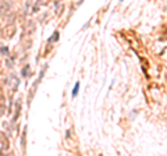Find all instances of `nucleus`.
I'll use <instances>...</instances> for the list:
<instances>
[{
    "label": "nucleus",
    "mask_w": 167,
    "mask_h": 156,
    "mask_svg": "<svg viewBox=\"0 0 167 156\" xmlns=\"http://www.w3.org/2000/svg\"><path fill=\"white\" fill-rule=\"evenodd\" d=\"M14 33H15V25H14V24H8V25L4 28V35H3V36L7 39H10L14 36Z\"/></svg>",
    "instance_id": "nucleus-1"
},
{
    "label": "nucleus",
    "mask_w": 167,
    "mask_h": 156,
    "mask_svg": "<svg viewBox=\"0 0 167 156\" xmlns=\"http://www.w3.org/2000/svg\"><path fill=\"white\" fill-rule=\"evenodd\" d=\"M8 149V139L4 133H0V152Z\"/></svg>",
    "instance_id": "nucleus-2"
},
{
    "label": "nucleus",
    "mask_w": 167,
    "mask_h": 156,
    "mask_svg": "<svg viewBox=\"0 0 167 156\" xmlns=\"http://www.w3.org/2000/svg\"><path fill=\"white\" fill-rule=\"evenodd\" d=\"M18 78L17 77H11L10 79H8V84H10V88H11V91H15L17 89V86H18Z\"/></svg>",
    "instance_id": "nucleus-3"
},
{
    "label": "nucleus",
    "mask_w": 167,
    "mask_h": 156,
    "mask_svg": "<svg viewBox=\"0 0 167 156\" xmlns=\"http://www.w3.org/2000/svg\"><path fill=\"white\" fill-rule=\"evenodd\" d=\"M7 10H8V6H6V3L0 4V16H6V14H7Z\"/></svg>",
    "instance_id": "nucleus-4"
},
{
    "label": "nucleus",
    "mask_w": 167,
    "mask_h": 156,
    "mask_svg": "<svg viewBox=\"0 0 167 156\" xmlns=\"http://www.w3.org/2000/svg\"><path fill=\"white\" fill-rule=\"evenodd\" d=\"M6 84H7V78H6V75L4 74H0V88L4 86Z\"/></svg>",
    "instance_id": "nucleus-5"
},
{
    "label": "nucleus",
    "mask_w": 167,
    "mask_h": 156,
    "mask_svg": "<svg viewBox=\"0 0 167 156\" xmlns=\"http://www.w3.org/2000/svg\"><path fill=\"white\" fill-rule=\"evenodd\" d=\"M0 107H6V99L3 95H0Z\"/></svg>",
    "instance_id": "nucleus-6"
},
{
    "label": "nucleus",
    "mask_w": 167,
    "mask_h": 156,
    "mask_svg": "<svg viewBox=\"0 0 167 156\" xmlns=\"http://www.w3.org/2000/svg\"><path fill=\"white\" fill-rule=\"evenodd\" d=\"M28 70H29V66H25L24 67V70H22V75H24V77H25V75H27V72H28Z\"/></svg>",
    "instance_id": "nucleus-7"
},
{
    "label": "nucleus",
    "mask_w": 167,
    "mask_h": 156,
    "mask_svg": "<svg viewBox=\"0 0 167 156\" xmlns=\"http://www.w3.org/2000/svg\"><path fill=\"white\" fill-rule=\"evenodd\" d=\"M78 86H79V82L75 84V89H74V92H72V96H75V95H77V92H78Z\"/></svg>",
    "instance_id": "nucleus-8"
},
{
    "label": "nucleus",
    "mask_w": 167,
    "mask_h": 156,
    "mask_svg": "<svg viewBox=\"0 0 167 156\" xmlns=\"http://www.w3.org/2000/svg\"><path fill=\"white\" fill-rule=\"evenodd\" d=\"M0 52H1L3 55H7V53H8V50H7V47H0Z\"/></svg>",
    "instance_id": "nucleus-9"
},
{
    "label": "nucleus",
    "mask_w": 167,
    "mask_h": 156,
    "mask_svg": "<svg viewBox=\"0 0 167 156\" xmlns=\"http://www.w3.org/2000/svg\"><path fill=\"white\" fill-rule=\"evenodd\" d=\"M59 39V32L54 33V36H53V39H49V42H52V40H57Z\"/></svg>",
    "instance_id": "nucleus-10"
},
{
    "label": "nucleus",
    "mask_w": 167,
    "mask_h": 156,
    "mask_svg": "<svg viewBox=\"0 0 167 156\" xmlns=\"http://www.w3.org/2000/svg\"><path fill=\"white\" fill-rule=\"evenodd\" d=\"M4 109H6V107H0V116H3V113H4Z\"/></svg>",
    "instance_id": "nucleus-11"
}]
</instances>
